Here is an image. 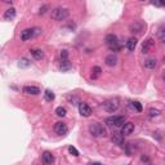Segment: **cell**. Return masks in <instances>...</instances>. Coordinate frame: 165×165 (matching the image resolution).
<instances>
[{
	"label": "cell",
	"instance_id": "cell-3",
	"mask_svg": "<svg viewBox=\"0 0 165 165\" xmlns=\"http://www.w3.org/2000/svg\"><path fill=\"white\" fill-rule=\"evenodd\" d=\"M68 14H70V12H68V9H66V8H56V9L52 12V18H53L54 21H65L67 20Z\"/></svg>",
	"mask_w": 165,
	"mask_h": 165
},
{
	"label": "cell",
	"instance_id": "cell-20",
	"mask_svg": "<svg viewBox=\"0 0 165 165\" xmlns=\"http://www.w3.org/2000/svg\"><path fill=\"white\" fill-rule=\"evenodd\" d=\"M54 93L52 92V90H49V89H47L45 92H44V98H45V101H48V102H52L54 99Z\"/></svg>",
	"mask_w": 165,
	"mask_h": 165
},
{
	"label": "cell",
	"instance_id": "cell-13",
	"mask_svg": "<svg viewBox=\"0 0 165 165\" xmlns=\"http://www.w3.org/2000/svg\"><path fill=\"white\" fill-rule=\"evenodd\" d=\"M105 62H106V65H107L108 67H114V66L117 65L119 59H117V57H116L115 54H108V56L105 58Z\"/></svg>",
	"mask_w": 165,
	"mask_h": 165
},
{
	"label": "cell",
	"instance_id": "cell-18",
	"mask_svg": "<svg viewBox=\"0 0 165 165\" xmlns=\"http://www.w3.org/2000/svg\"><path fill=\"white\" fill-rule=\"evenodd\" d=\"M156 65H158V61H156V58H149L144 62V67L149 68V70H154V68L156 67Z\"/></svg>",
	"mask_w": 165,
	"mask_h": 165
},
{
	"label": "cell",
	"instance_id": "cell-16",
	"mask_svg": "<svg viewBox=\"0 0 165 165\" xmlns=\"http://www.w3.org/2000/svg\"><path fill=\"white\" fill-rule=\"evenodd\" d=\"M16 17V9L14 8H9V9H7L5 13H4V20L5 21H12Z\"/></svg>",
	"mask_w": 165,
	"mask_h": 165
},
{
	"label": "cell",
	"instance_id": "cell-27",
	"mask_svg": "<svg viewBox=\"0 0 165 165\" xmlns=\"http://www.w3.org/2000/svg\"><path fill=\"white\" fill-rule=\"evenodd\" d=\"M133 107L138 111V112H141L143 108H142V105H141V103L140 102H133Z\"/></svg>",
	"mask_w": 165,
	"mask_h": 165
},
{
	"label": "cell",
	"instance_id": "cell-28",
	"mask_svg": "<svg viewBox=\"0 0 165 165\" xmlns=\"http://www.w3.org/2000/svg\"><path fill=\"white\" fill-rule=\"evenodd\" d=\"M20 66H22V67H29L30 66V62L26 58H22V61H20Z\"/></svg>",
	"mask_w": 165,
	"mask_h": 165
},
{
	"label": "cell",
	"instance_id": "cell-11",
	"mask_svg": "<svg viewBox=\"0 0 165 165\" xmlns=\"http://www.w3.org/2000/svg\"><path fill=\"white\" fill-rule=\"evenodd\" d=\"M111 141L114 142L115 144H119V146H125L124 143V135L123 134H120V133H117V132H115V133H112V135H111Z\"/></svg>",
	"mask_w": 165,
	"mask_h": 165
},
{
	"label": "cell",
	"instance_id": "cell-2",
	"mask_svg": "<svg viewBox=\"0 0 165 165\" xmlns=\"http://www.w3.org/2000/svg\"><path fill=\"white\" fill-rule=\"evenodd\" d=\"M89 132H90V134L93 137H106V134H107L106 128L103 126L102 124H99V123L92 124L89 126Z\"/></svg>",
	"mask_w": 165,
	"mask_h": 165
},
{
	"label": "cell",
	"instance_id": "cell-4",
	"mask_svg": "<svg viewBox=\"0 0 165 165\" xmlns=\"http://www.w3.org/2000/svg\"><path fill=\"white\" fill-rule=\"evenodd\" d=\"M119 106H120L119 99H116V98H110L103 102V108H105V111L110 112V114H114L115 111H117Z\"/></svg>",
	"mask_w": 165,
	"mask_h": 165
},
{
	"label": "cell",
	"instance_id": "cell-31",
	"mask_svg": "<svg viewBox=\"0 0 165 165\" xmlns=\"http://www.w3.org/2000/svg\"><path fill=\"white\" fill-rule=\"evenodd\" d=\"M154 5H156V7H163V3H152Z\"/></svg>",
	"mask_w": 165,
	"mask_h": 165
},
{
	"label": "cell",
	"instance_id": "cell-12",
	"mask_svg": "<svg viewBox=\"0 0 165 165\" xmlns=\"http://www.w3.org/2000/svg\"><path fill=\"white\" fill-rule=\"evenodd\" d=\"M134 132V124L133 123H124L123 129H121V134L123 135H129Z\"/></svg>",
	"mask_w": 165,
	"mask_h": 165
},
{
	"label": "cell",
	"instance_id": "cell-26",
	"mask_svg": "<svg viewBox=\"0 0 165 165\" xmlns=\"http://www.w3.org/2000/svg\"><path fill=\"white\" fill-rule=\"evenodd\" d=\"M68 151H70V154L74 155V156H79V151H77V150L75 149V147H72V146L68 147Z\"/></svg>",
	"mask_w": 165,
	"mask_h": 165
},
{
	"label": "cell",
	"instance_id": "cell-24",
	"mask_svg": "<svg viewBox=\"0 0 165 165\" xmlns=\"http://www.w3.org/2000/svg\"><path fill=\"white\" fill-rule=\"evenodd\" d=\"M149 114H150L151 117H156V116H159V115H160V111H159L158 108H150Z\"/></svg>",
	"mask_w": 165,
	"mask_h": 165
},
{
	"label": "cell",
	"instance_id": "cell-5",
	"mask_svg": "<svg viewBox=\"0 0 165 165\" xmlns=\"http://www.w3.org/2000/svg\"><path fill=\"white\" fill-rule=\"evenodd\" d=\"M124 123H125L124 116H110L106 119V124L111 126H123Z\"/></svg>",
	"mask_w": 165,
	"mask_h": 165
},
{
	"label": "cell",
	"instance_id": "cell-30",
	"mask_svg": "<svg viewBox=\"0 0 165 165\" xmlns=\"http://www.w3.org/2000/svg\"><path fill=\"white\" fill-rule=\"evenodd\" d=\"M47 9H48V7H47V5L41 7V8H40V12H39V14H44V13L47 12Z\"/></svg>",
	"mask_w": 165,
	"mask_h": 165
},
{
	"label": "cell",
	"instance_id": "cell-17",
	"mask_svg": "<svg viewBox=\"0 0 165 165\" xmlns=\"http://www.w3.org/2000/svg\"><path fill=\"white\" fill-rule=\"evenodd\" d=\"M143 30V23L142 22H134L130 25V32H141Z\"/></svg>",
	"mask_w": 165,
	"mask_h": 165
},
{
	"label": "cell",
	"instance_id": "cell-32",
	"mask_svg": "<svg viewBox=\"0 0 165 165\" xmlns=\"http://www.w3.org/2000/svg\"><path fill=\"white\" fill-rule=\"evenodd\" d=\"M93 165H102V164H99V163H94Z\"/></svg>",
	"mask_w": 165,
	"mask_h": 165
},
{
	"label": "cell",
	"instance_id": "cell-19",
	"mask_svg": "<svg viewBox=\"0 0 165 165\" xmlns=\"http://www.w3.org/2000/svg\"><path fill=\"white\" fill-rule=\"evenodd\" d=\"M137 39L135 38H130L128 41H126V48H128V50H130V52H133L134 49H135V47H137Z\"/></svg>",
	"mask_w": 165,
	"mask_h": 165
},
{
	"label": "cell",
	"instance_id": "cell-15",
	"mask_svg": "<svg viewBox=\"0 0 165 165\" xmlns=\"http://www.w3.org/2000/svg\"><path fill=\"white\" fill-rule=\"evenodd\" d=\"M30 53L31 56L35 58L36 61H40L43 57H44V53H43V50L39 49V48H34V49H30Z\"/></svg>",
	"mask_w": 165,
	"mask_h": 165
},
{
	"label": "cell",
	"instance_id": "cell-9",
	"mask_svg": "<svg viewBox=\"0 0 165 165\" xmlns=\"http://www.w3.org/2000/svg\"><path fill=\"white\" fill-rule=\"evenodd\" d=\"M41 161H43L44 165H52L53 161H54V156L52 155V152L45 151V152H43V155H41Z\"/></svg>",
	"mask_w": 165,
	"mask_h": 165
},
{
	"label": "cell",
	"instance_id": "cell-23",
	"mask_svg": "<svg viewBox=\"0 0 165 165\" xmlns=\"http://www.w3.org/2000/svg\"><path fill=\"white\" fill-rule=\"evenodd\" d=\"M56 114H57V116H59V117L66 116V108H65V107H62V106L57 107V108H56Z\"/></svg>",
	"mask_w": 165,
	"mask_h": 165
},
{
	"label": "cell",
	"instance_id": "cell-21",
	"mask_svg": "<svg viewBox=\"0 0 165 165\" xmlns=\"http://www.w3.org/2000/svg\"><path fill=\"white\" fill-rule=\"evenodd\" d=\"M71 68V63L68 62V59H65V61H61V70L62 71H67Z\"/></svg>",
	"mask_w": 165,
	"mask_h": 165
},
{
	"label": "cell",
	"instance_id": "cell-25",
	"mask_svg": "<svg viewBox=\"0 0 165 165\" xmlns=\"http://www.w3.org/2000/svg\"><path fill=\"white\" fill-rule=\"evenodd\" d=\"M93 72H94V75H92V77L93 79H95V77H98V75L102 72V70H101V67H98V66H95V67H93Z\"/></svg>",
	"mask_w": 165,
	"mask_h": 165
},
{
	"label": "cell",
	"instance_id": "cell-1",
	"mask_svg": "<svg viewBox=\"0 0 165 165\" xmlns=\"http://www.w3.org/2000/svg\"><path fill=\"white\" fill-rule=\"evenodd\" d=\"M105 43L107 48L111 50V52H119L121 49L120 47V43H119V39L116 35H114V34H108V35L105 38Z\"/></svg>",
	"mask_w": 165,
	"mask_h": 165
},
{
	"label": "cell",
	"instance_id": "cell-29",
	"mask_svg": "<svg viewBox=\"0 0 165 165\" xmlns=\"http://www.w3.org/2000/svg\"><path fill=\"white\" fill-rule=\"evenodd\" d=\"M67 58H68V53H67V50H62V52H61V59L65 61V59H67Z\"/></svg>",
	"mask_w": 165,
	"mask_h": 165
},
{
	"label": "cell",
	"instance_id": "cell-7",
	"mask_svg": "<svg viewBox=\"0 0 165 165\" xmlns=\"http://www.w3.org/2000/svg\"><path fill=\"white\" fill-rule=\"evenodd\" d=\"M54 132L58 135H65L68 132V128H67V125L65 123H62V121H58V123H56V125H54Z\"/></svg>",
	"mask_w": 165,
	"mask_h": 165
},
{
	"label": "cell",
	"instance_id": "cell-22",
	"mask_svg": "<svg viewBox=\"0 0 165 165\" xmlns=\"http://www.w3.org/2000/svg\"><path fill=\"white\" fill-rule=\"evenodd\" d=\"M158 36L160 39V41H165V26H160L159 31H158Z\"/></svg>",
	"mask_w": 165,
	"mask_h": 165
},
{
	"label": "cell",
	"instance_id": "cell-14",
	"mask_svg": "<svg viewBox=\"0 0 165 165\" xmlns=\"http://www.w3.org/2000/svg\"><path fill=\"white\" fill-rule=\"evenodd\" d=\"M23 93L26 94H32V95H36L40 93V89L38 86H32V85H26L23 86Z\"/></svg>",
	"mask_w": 165,
	"mask_h": 165
},
{
	"label": "cell",
	"instance_id": "cell-6",
	"mask_svg": "<svg viewBox=\"0 0 165 165\" xmlns=\"http://www.w3.org/2000/svg\"><path fill=\"white\" fill-rule=\"evenodd\" d=\"M39 32H40L39 29H25L21 32V40L22 41H27V40H30L31 38H34L35 35H38Z\"/></svg>",
	"mask_w": 165,
	"mask_h": 165
},
{
	"label": "cell",
	"instance_id": "cell-8",
	"mask_svg": "<svg viewBox=\"0 0 165 165\" xmlns=\"http://www.w3.org/2000/svg\"><path fill=\"white\" fill-rule=\"evenodd\" d=\"M79 111H80V115L81 116H85V117H88L92 115V108L89 105H86V103H83L80 102V105H79Z\"/></svg>",
	"mask_w": 165,
	"mask_h": 165
},
{
	"label": "cell",
	"instance_id": "cell-10",
	"mask_svg": "<svg viewBox=\"0 0 165 165\" xmlns=\"http://www.w3.org/2000/svg\"><path fill=\"white\" fill-rule=\"evenodd\" d=\"M155 47V40L154 39H147L144 43H143V45H142V53H150L151 49Z\"/></svg>",
	"mask_w": 165,
	"mask_h": 165
}]
</instances>
